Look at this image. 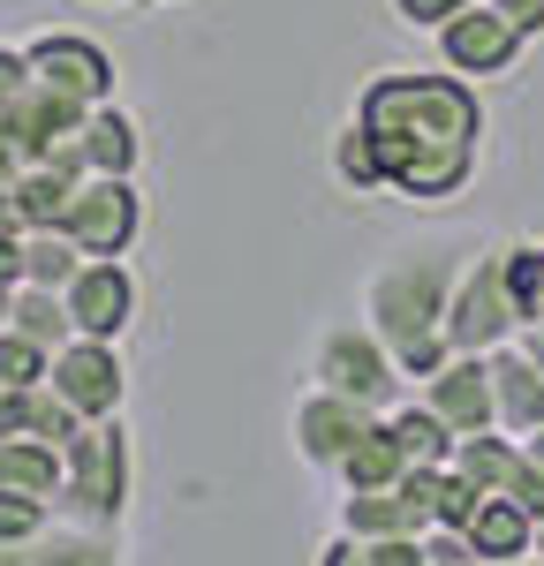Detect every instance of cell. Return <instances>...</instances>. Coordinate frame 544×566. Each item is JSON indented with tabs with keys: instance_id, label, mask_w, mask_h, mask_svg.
Instances as JSON below:
<instances>
[]
</instances>
